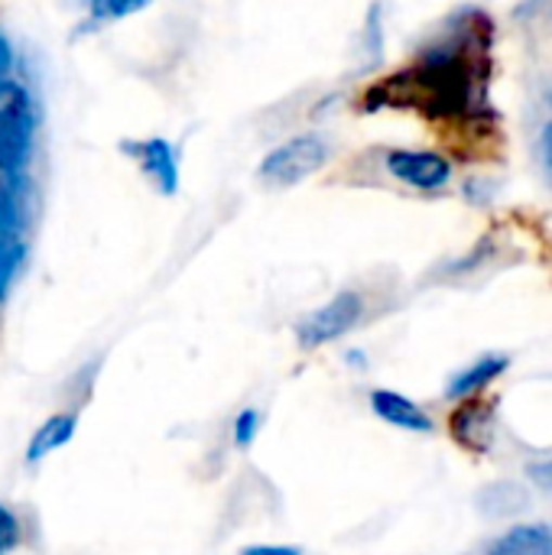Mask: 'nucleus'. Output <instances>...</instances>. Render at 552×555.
Returning a JSON list of instances; mask_svg holds the SVG:
<instances>
[{
	"label": "nucleus",
	"mask_w": 552,
	"mask_h": 555,
	"mask_svg": "<svg viewBox=\"0 0 552 555\" xmlns=\"http://www.w3.org/2000/svg\"><path fill=\"white\" fill-rule=\"evenodd\" d=\"M478 65L468 55V39H452L429 46L413 68L397 72L390 81L371 88L368 101L374 104H407L420 107L429 117H455L475 98Z\"/></svg>",
	"instance_id": "obj_1"
},
{
	"label": "nucleus",
	"mask_w": 552,
	"mask_h": 555,
	"mask_svg": "<svg viewBox=\"0 0 552 555\" xmlns=\"http://www.w3.org/2000/svg\"><path fill=\"white\" fill-rule=\"evenodd\" d=\"M36 104L29 91L16 81H10L0 91V176L7 172H26L36 140Z\"/></svg>",
	"instance_id": "obj_2"
},
{
	"label": "nucleus",
	"mask_w": 552,
	"mask_h": 555,
	"mask_svg": "<svg viewBox=\"0 0 552 555\" xmlns=\"http://www.w3.org/2000/svg\"><path fill=\"white\" fill-rule=\"evenodd\" d=\"M329 163V143L322 133H299L286 143H280L277 150H270L257 169V176L267 185H296L309 176H316L322 166Z\"/></svg>",
	"instance_id": "obj_3"
},
{
	"label": "nucleus",
	"mask_w": 552,
	"mask_h": 555,
	"mask_svg": "<svg viewBox=\"0 0 552 555\" xmlns=\"http://www.w3.org/2000/svg\"><path fill=\"white\" fill-rule=\"evenodd\" d=\"M364 315V299L351 289L338 293L335 299H329L322 309L303 315L296 322V341L299 348L312 351V348H322L329 341H338L342 335H348Z\"/></svg>",
	"instance_id": "obj_4"
},
{
	"label": "nucleus",
	"mask_w": 552,
	"mask_h": 555,
	"mask_svg": "<svg viewBox=\"0 0 552 555\" xmlns=\"http://www.w3.org/2000/svg\"><path fill=\"white\" fill-rule=\"evenodd\" d=\"M120 150L140 163L143 176L163 192L172 195L179 189V153L169 140L163 137H146V140H124Z\"/></svg>",
	"instance_id": "obj_5"
},
{
	"label": "nucleus",
	"mask_w": 552,
	"mask_h": 555,
	"mask_svg": "<svg viewBox=\"0 0 552 555\" xmlns=\"http://www.w3.org/2000/svg\"><path fill=\"white\" fill-rule=\"evenodd\" d=\"M387 169L394 179H400L413 189H423V192L442 189L452 179L449 159L439 153H426V150H390Z\"/></svg>",
	"instance_id": "obj_6"
},
{
	"label": "nucleus",
	"mask_w": 552,
	"mask_h": 555,
	"mask_svg": "<svg viewBox=\"0 0 552 555\" xmlns=\"http://www.w3.org/2000/svg\"><path fill=\"white\" fill-rule=\"evenodd\" d=\"M29 221V176H0V241H23Z\"/></svg>",
	"instance_id": "obj_7"
},
{
	"label": "nucleus",
	"mask_w": 552,
	"mask_h": 555,
	"mask_svg": "<svg viewBox=\"0 0 552 555\" xmlns=\"http://www.w3.org/2000/svg\"><path fill=\"white\" fill-rule=\"evenodd\" d=\"M452 436L468 452H488L495 439V410L485 403H465L452 413Z\"/></svg>",
	"instance_id": "obj_8"
},
{
	"label": "nucleus",
	"mask_w": 552,
	"mask_h": 555,
	"mask_svg": "<svg viewBox=\"0 0 552 555\" xmlns=\"http://www.w3.org/2000/svg\"><path fill=\"white\" fill-rule=\"evenodd\" d=\"M371 410L397 429L407 433H433V420L426 416V410H420L410 397L397 393V390H374L371 393Z\"/></svg>",
	"instance_id": "obj_9"
},
{
	"label": "nucleus",
	"mask_w": 552,
	"mask_h": 555,
	"mask_svg": "<svg viewBox=\"0 0 552 555\" xmlns=\"http://www.w3.org/2000/svg\"><path fill=\"white\" fill-rule=\"evenodd\" d=\"M508 364H511L508 354H485V358H478L465 371L452 374V380L446 384V397L449 400H468V397L482 393L491 380H498L508 371Z\"/></svg>",
	"instance_id": "obj_10"
},
{
	"label": "nucleus",
	"mask_w": 552,
	"mask_h": 555,
	"mask_svg": "<svg viewBox=\"0 0 552 555\" xmlns=\"http://www.w3.org/2000/svg\"><path fill=\"white\" fill-rule=\"evenodd\" d=\"M488 555H552V530L547 524H524L508 530Z\"/></svg>",
	"instance_id": "obj_11"
},
{
	"label": "nucleus",
	"mask_w": 552,
	"mask_h": 555,
	"mask_svg": "<svg viewBox=\"0 0 552 555\" xmlns=\"http://www.w3.org/2000/svg\"><path fill=\"white\" fill-rule=\"evenodd\" d=\"M72 436H75V416H72V413L49 416V420L33 433V439H29V446H26V462H29V465L42 462V459L52 455L55 449L68 446Z\"/></svg>",
	"instance_id": "obj_12"
},
{
	"label": "nucleus",
	"mask_w": 552,
	"mask_h": 555,
	"mask_svg": "<svg viewBox=\"0 0 552 555\" xmlns=\"http://www.w3.org/2000/svg\"><path fill=\"white\" fill-rule=\"evenodd\" d=\"M23 263H26V241H0V302L16 283Z\"/></svg>",
	"instance_id": "obj_13"
},
{
	"label": "nucleus",
	"mask_w": 552,
	"mask_h": 555,
	"mask_svg": "<svg viewBox=\"0 0 552 555\" xmlns=\"http://www.w3.org/2000/svg\"><path fill=\"white\" fill-rule=\"evenodd\" d=\"M146 3H150V0H88V16H91V23L124 20V16L140 13Z\"/></svg>",
	"instance_id": "obj_14"
},
{
	"label": "nucleus",
	"mask_w": 552,
	"mask_h": 555,
	"mask_svg": "<svg viewBox=\"0 0 552 555\" xmlns=\"http://www.w3.org/2000/svg\"><path fill=\"white\" fill-rule=\"evenodd\" d=\"M257 433H260V413L257 410H241L238 420H234V446L238 449H251Z\"/></svg>",
	"instance_id": "obj_15"
},
{
	"label": "nucleus",
	"mask_w": 552,
	"mask_h": 555,
	"mask_svg": "<svg viewBox=\"0 0 552 555\" xmlns=\"http://www.w3.org/2000/svg\"><path fill=\"white\" fill-rule=\"evenodd\" d=\"M16 546H20V520L7 504H0V555H10Z\"/></svg>",
	"instance_id": "obj_16"
},
{
	"label": "nucleus",
	"mask_w": 552,
	"mask_h": 555,
	"mask_svg": "<svg viewBox=\"0 0 552 555\" xmlns=\"http://www.w3.org/2000/svg\"><path fill=\"white\" fill-rule=\"evenodd\" d=\"M13 81V49H10V39L0 33V91Z\"/></svg>",
	"instance_id": "obj_17"
},
{
	"label": "nucleus",
	"mask_w": 552,
	"mask_h": 555,
	"mask_svg": "<svg viewBox=\"0 0 552 555\" xmlns=\"http://www.w3.org/2000/svg\"><path fill=\"white\" fill-rule=\"evenodd\" d=\"M540 156H543V172H547V179H550V185H552V120H550V127L543 130V140H540Z\"/></svg>",
	"instance_id": "obj_18"
},
{
	"label": "nucleus",
	"mask_w": 552,
	"mask_h": 555,
	"mask_svg": "<svg viewBox=\"0 0 552 555\" xmlns=\"http://www.w3.org/2000/svg\"><path fill=\"white\" fill-rule=\"evenodd\" d=\"M241 555H303L296 546H247Z\"/></svg>",
	"instance_id": "obj_19"
}]
</instances>
